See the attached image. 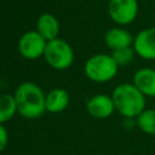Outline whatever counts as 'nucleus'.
Masks as SVG:
<instances>
[{"label":"nucleus","instance_id":"obj_1","mask_svg":"<svg viewBox=\"0 0 155 155\" xmlns=\"http://www.w3.org/2000/svg\"><path fill=\"white\" fill-rule=\"evenodd\" d=\"M17 113L28 120H35L46 111L45 97L42 88L35 82L25 81L21 84L13 93Z\"/></svg>","mask_w":155,"mask_h":155},{"label":"nucleus","instance_id":"obj_2","mask_svg":"<svg viewBox=\"0 0 155 155\" xmlns=\"http://www.w3.org/2000/svg\"><path fill=\"white\" fill-rule=\"evenodd\" d=\"M115 110L125 117H137L145 109V96L133 84L117 85L111 94Z\"/></svg>","mask_w":155,"mask_h":155},{"label":"nucleus","instance_id":"obj_3","mask_svg":"<svg viewBox=\"0 0 155 155\" xmlns=\"http://www.w3.org/2000/svg\"><path fill=\"white\" fill-rule=\"evenodd\" d=\"M119 65L114 61L111 54L107 53H97L91 56L85 65L84 71L85 75L93 82L103 84L110 81L117 74Z\"/></svg>","mask_w":155,"mask_h":155},{"label":"nucleus","instance_id":"obj_4","mask_svg":"<svg viewBox=\"0 0 155 155\" xmlns=\"http://www.w3.org/2000/svg\"><path fill=\"white\" fill-rule=\"evenodd\" d=\"M44 58L51 68L56 70H65L70 68L74 62V51L70 44L64 39L57 38L47 41Z\"/></svg>","mask_w":155,"mask_h":155},{"label":"nucleus","instance_id":"obj_5","mask_svg":"<svg viewBox=\"0 0 155 155\" xmlns=\"http://www.w3.org/2000/svg\"><path fill=\"white\" fill-rule=\"evenodd\" d=\"M138 0H109L108 15L117 25L131 24L138 15Z\"/></svg>","mask_w":155,"mask_h":155},{"label":"nucleus","instance_id":"obj_6","mask_svg":"<svg viewBox=\"0 0 155 155\" xmlns=\"http://www.w3.org/2000/svg\"><path fill=\"white\" fill-rule=\"evenodd\" d=\"M47 40L39 34L38 30L25 31L18 40V52L25 59H38L44 57Z\"/></svg>","mask_w":155,"mask_h":155},{"label":"nucleus","instance_id":"obj_7","mask_svg":"<svg viewBox=\"0 0 155 155\" xmlns=\"http://www.w3.org/2000/svg\"><path fill=\"white\" fill-rule=\"evenodd\" d=\"M132 47L140 58L148 61L155 59V27H149L138 31L133 39Z\"/></svg>","mask_w":155,"mask_h":155},{"label":"nucleus","instance_id":"obj_8","mask_svg":"<svg viewBox=\"0 0 155 155\" xmlns=\"http://www.w3.org/2000/svg\"><path fill=\"white\" fill-rule=\"evenodd\" d=\"M86 110L94 119H107L114 113L115 105H114L111 96L98 93V94L92 96L87 101Z\"/></svg>","mask_w":155,"mask_h":155},{"label":"nucleus","instance_id":"obj_9","mask_svg":"<svg viewBox=\"0 0 155 155\" xmlns=\"http://www.w3.org/2000/svg\"><path fill=\"white\" fill-rule=\"evenodd\" d=\"M133 39H134V36H132V34L127 29L122 28L121 25L110 28L104 35L105 45L109 48H111L113 51L132 46L133 45Z\"/></svg>","mask_w":155,"mask_h":155},{"label":"nucleus","instance_id":"obj_10","mask_svg":"<svg viewBox=\"0 0 155 155\" xmlns=\"http://www.w3.org/2000/svg\"><path fill=\"white\" fill-rule=\"evenodd\" d=\"M69 102H70V97L68 91L64 88L57 87L48 91V93H46L45 108H46V111L57 114V113L64 111L69 105Z\"/></svg>","mask_w":155,"mask_h":155},{"label":"nucleus","instance_id":"obj_11","mask_svg":"<svg viewBox=\"0 0 155 155\" xmlns=\"http://www.w3.org/2000/svg\"><path fill=\"white\" fill-rule=\"evenodd\" d=\"M133 85L148 97H155V70L140 68L133 75Z\"/></svg>","mask_w":155,"mask_h":155},{"label":"nucleus","instance_id":"obj_12","mask_svg":"<svg viewBox=\"0 0 155 155\" xmlns=\"http://www.w3.org/2000/svg\"><path fill=\"white\" fill-rule=\"evenodd\" d=\"M41 36H44L47 41L58 38L59 34V22L57 17L52 13L45 12L39 16L36 21V29Z\"/></svg>","mask_w":155,"mask_h":155},{"label":"nucleus","instance_id":"obj_13","mask_svg":"<svg viewBox=\"0 0 155 155\" xmlns=\"http://www.w3.org/2000/svg\"><path fill=\"white\" fill-rule=\"evenodd\" d=\"M17 113V105L13 94L0 93V124L11 120Z\"/></svg>","mask_w":155,"mask_h":155},{"label":"nucleus","instance_id":"obj_14","mask_svg":"<svg viewBox=\"0 0 155 155\" xmlns=\"http://www.w3.org/2000/svg\"><path fill=\"white\" fill-rule=\"evenodd\" d=\"M136 119L140 131L148 134H155V109H144Z\"/></svg>","mask_w":155,"mask_h":155},{"label":"nucleus","instance_id":"obj_15","mask_svg":"<svg viewBox=\"0 0 155 155\" xmlns=\"http://www.w3.org/2000/svg\"><path fill=\"white\" fill-rule=\"evenodd\" d=\"M111 56L114 58V61L116 62V64L120 67L122 65H128L130 63H132L136 52L133 50L132 46L130 47H124V48H119V50H114L111 52Z\"/></svg>","mask_w":155,"mask_h":155},{"label":"nucleus","instance_id":"obj_16","mask_svg":"<svg viewBox=\"0 0 155 155\" xmlns=\"http://www.w3.org/2000/svg\"><path fill=\"white\" fill-rule=\"evenodd\" d=\"M8 143V132L6 130V127L0 124V153L6 148Z\"/></svg>","mask_w":155,"mask_h":155}]
</instances>
